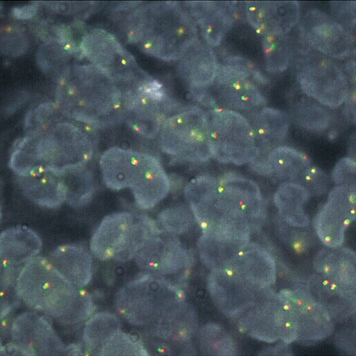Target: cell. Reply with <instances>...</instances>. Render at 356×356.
I'll return each mask as SVG.
<instances>
[{
    "mask_svg": "<svg viewBox=\"0 0 356 356\" xmlns=\"http://www.w3.org/2000/svg\"><path fill=\"white\" fill-rule=\"evenodd\" d=\"M200 350L210 355H234L236 347L231 336L215 323L207 324L199 333Z\"/></svg>",
    "mask_w": 356,
    "mask_h": 356,
    "instance_id": "obj_35",
    "label": "cell"
},
{
    "mask_svg": "<svg viewBox=\"0 0 356 356\" xmlns=\"http://www.w3.org/2000/svg\"><path fill=\"white\" fill-rule=\"evenodd\" d=\"M219 66L213 48L197 41L179 60L177 72L197 102L213 83Z\"/></svg>",
    "mask_w": 356,
    "mask_h": 356,
    "instance_id": "obj_22",
    "label": "cell"
},
{
    "mask_svg": "<svg viewBox=\"0 0 356 356\" xmlns=\"http://www.w3.org/2000/svg\"><path fill=\"white\" fill-rule=\"evenodd\" d=\"M135 259L140 270L161 277L181 275L191 264L189 252L182 243L172 234L162 232L153 237Z\"/></svg>",
    "mask_w": 356,
    "mask_h": 356,
    "instance_id": "obj_20",
    "label": "cell"
},
{
    "mask_svg": "<svg viewBox=\"0 0 356 356\" xmlns=\"http://www.w3.org/2000/svg\"><path fill=\"white\" fill-rule=\"evenodd\" d=\"M115 306L129 323L163 340L186 341L197 327V314L187 303L184 291L151 273L118 291Z\"/></svg>",
    "mask_w": 356,
    "mask_h": 356,
    "instance_id": "obj_3",
    "label": "cell"
},
{
    "mask_svg": "<svg viewBox=\"0 0 356 356\" xmlns=\"http://www.w3.org/2000/svg\"><path fill=\"white\" fill-rule=\"evenodd\" d=\"M355 162L350 158L339 161L332 172V177L337 186H355Z\"/></svg>",
    "mask_w": 356,
    "mask_h": 356,
    "instance_id": "obj_40",
    "label": "cell"
},
{
    "mask_svg": "<svg viewBox=\"0 0 356 356\" xmlns=\"http://www.w3.org/2000/svg\"><path fill=\"white\" fill-rule=\"evenodd\" d=\"M308 191L301 184L286 182L275 194V203L280 216L291 227H305L309 218L305 207L310 199Z\"/></svg>",
    "mask_w": 356,
    "mask_h": 356,
    "instance_id": "obj_32",
    "label": "cell"
},
{
    "mask_svg": "<svg viewBox=\"0 0 356 356\" xmlns=\"http://www.w3.org/2000/svg\"><path fill=\"white\" fill-rule=\"evenodd\" d=\"M296 121L309 130L323 131L330 124L327 112L315 104L302 103L296 108Z\"/></svg>",
    "mask_w": 356,
    "mask_h": 356,
    "instance_id": "obj_37",
    "label": "cell"
},
{
    "mask_svg": "<svg viewBox=\"0 0 356 356\" xmlns=\"http://www.w3.org/2000/svg\"><path fill=\"white\" fill-rule=\"evenodd\" d=\"M18 178L23 194L40 207L56 209L67 200L68 186L65 175L42 172Z\"/></svg>",
    "mask_w": 356,
    "mask_h": 356,
    "instance_id": "obj_27",
    "label": "cell"
},
{
    "mask_svg": "<svg viewBox=\"0 0 356 356\" xmlns=\"http://www.w3.org/2000/svg\"><path fill=\"white\" fill-rule=\"evenodd\" d=\"M83 354L82 347L76 344H72L66 348V355H81Z\"/></svg>",
    "mask_w": 356,
    "mask_h": 356,
    "instance_id": "obj_44",
    "label": "cell"
},
{
    "mask_svg": "<svg viewBox=\"0 0 356 356\" xmlns=\"http://www.w3.org/2000/svg\"><path fill=\"white\" fill-rule=\"evenodd\" d=\"M81 49L92 65L125 86L134 88L151 80L139 69L133 55L103 29H95L83 36Z\"/></svg>",
    "mask_w": 356,
    "mask_h": 356,
    "instance_id": "obj_13",
    "label": "cell"
},
{
    "mask_svg": "<svg viewBox=\"0 0 356 356\" xmlns=\"http://www.w3.org/2000/svg\"><path fill=\"white\" fill-rule=\"evenodd\" d=\"M292 41L286 35H264L262 40L266 70L271 73L285 71L292 57Z\"/></svg>",
    "mask_w": 356,
    "mask_h": 356,
    "instance_id": "obj_34",
    "label": "cell"
},
{
    "mask_svg": "<svg viewBox=\"0 0 356 356\" xmlns=\"http://www.w3.org/2000/svg\"><path fill=\"white\" fill-rule=\"evenodd\" d=\"M42 249L39 235L31 228L17 226L6 229L0 237L2 269L17 267L34 259Z\"/></svg>",
    "mask_w": 356,
    "mask_h": 356,
    "instance_id": "obj_26",
    "label": "cell"
},
{
    "mask_svg": "<svg viewBox=\"0 0 356 356\" xmlns=\"http://www.w3.org/2000/svg\"><path fill=\"white\" fill-rule=\"evenodd\" d=\"M159 223L167 233L180 234L190 228L192 216L185 207H170L160 214Z\"/></svg>",
    "mask_w": 356,
    "mask_h": 356,
    "instance_id": "obj_38",
    "label": "cell"
},
{
    "mask_svg": "<svg viewBox=\"0 0 356 356\" xmlns=\"http://www.w3.org/2000/svg\"><path fill=\"white\" fill-rule=\"evenodd\" d=\"M125 26L129 42L145 54L167 63L181 60L198 41L195 22L176 2L143 4L128 15Z\"/></svg>",
    "mask_w": 356,
    "mask_h": 356,
    "instance_id": "obj_6",
    "label": "cell"
},
{
    "mask_svg": "<svg viewBox=\"0 0 356 356\" xmlns=\"http://www.w3.org/2000/svg\"><path fill=\"white\" fill-rule=\"evenodd\" d=\"M250 122L259 152V158L269 154L282 143L289 129L288 115L284 111L273 108L261 109Z\"/></svg>",
    "mask_w": 356,
    "mask_h": 356,
    "instance_id": "obj_30",
    "label": "cell"
},
{
    "mask_svg": "<svg viewBox=\"0 0 356 356\" xmlns=\"http://www.w3.org/2000/svg\"><path fill=\"white\" fill-rule=\"evenodd\" d=\"M184 194L202 231L197 243L200 259L211 270L248 245L265 218L259 188L248 178L200 175L186 185Z\"/></svg>",
    "mask_w": 356,
    "mask_h": 356,
    "instance_id": "obj_1",
    "label": "cell"
},
{
    "mask_svg": "<svg viewBox=\"0 0 356 356\" xmlns=\"http://www.w3.org/2000/svg\"><path fill=\"white\" fill-rule=\"evenodd\" d=\"M245 313L240 320V326L250 337L270 343L279 340L287 344L298 341L293 319L276 296Z\"/></svg>",
    "mask_w": 356,
    "mask_h": 356,
    "instance_id": "obj_16",
    "label": "cell"
},
{
    "mask_svg": "<svg viewBox=\"0 0 356 356\" xmlns=\"http://www.w3.org/2000/svg\"><path fill=\"white\" fill-rule=\"evenodd\" d=\"M1 355H29V353L13 342L1 347Z\"/></svg>",
    "mask_w": 356,
    "mask_h": 356,
    "instance_id": "obj_43",
    "label": "cell"
},
{
    "mask_svg": "<svg viewBox=\"0 0 356 356\" xmlns=\"http://www.w3.org/2000/svg\"><path fill=\"white\" fill-rule=\"evenodd\" d=\"M276 262L263 247L250 243L220 268L211 270L207 287L225 316L241 315L264 301L276 282Z\"/></svg>",
    "mask_w": 356,
    "mask_h": 356,
    "instance_id": "obj_5",
    "label": "cell"
},
{
    "mask_svg": "<svg viewBox=\"0 0 356 356\" xmlns=\"http://www.w3.org/2000/svg\"><path fill=\"white\" fill-rule=\"evenodd\" d=\"M307 290L334 321L343 322L355 312L354 288L316 275L309 278Z\"/></svg>",
    "mask_w": 356,
    "mask_h": 356,
    "instance_id": "obj_24",
    "label": "cell"
},
{
    "mask_svg": "<svg viewBox=\"0 0 356 356\" xmlns=\"http://www.w3.org/2000/svg\"><path fill=\"white\" fill-rule=\"evenodd\" d=\"M309 165L310 161L303 153L288 146L277 147L264 159L250 164L252 170L259 174L273 175L289 182L299 179Z\"/></svg>",
    "mask_w": 356,
    "mask_h": 356,
    "instance_id": "obj_29",
    "label": "cell"
},
{
    "mask_svg": "<svg viewBox=\"0 0 356 356\" xmlns=\"http://www.w3.org/2000/svg\"><path fill=\"white\" fill-rule=\"evenodd\" d=\"M55 268L78 289L92 278V258L83 247L65 245L56 248L48 259Z\"/></svg>",
    "mask_w": 356,
    "mask_h": 356,
    "instance_id": "obj_28",
    "label": "cell"
},
{
    "mask_svg": "<svg viewBox=\"0 0 356 356\" xmlns=\"http://www.w3.org/2000/svg\"><path fill=\"white\" fill-rule=\"evenodd\" d=\"M299 179L312 196H322L328 191L330 181L325 172L316 166L309 165L300 175Z\"/></svg>",
    "mask_w": 356,
    "mask_h": 356,
    "instance_id": "obj_39",
    "label": "cell"
},
{
    "mask_svg": "<svg viewBox=\"0 0 356 356\" xmlns=\"http://www.w3.org/2000/svg\"><path fill=\"white\" fill-rule=\"evenodd\" d=\"M26 134L15 145L9 166L17 177L42 172L65 175L83 168L97 150L95 129L72 120L54 104L27 116Z\"/></svg>",
    "mask_w": 356,
    "mask_h": 356,
    "instance_id": "obj_2",
    "label": "cell"
},
{
    "mask_svg": "<svg viewBox=\"0 0 356 356\" xmlns=\"http://www.w3.org/2000/svg\"><path fill=\"white\" fill-rule=\"evenodd\" d=\"M13 342L29 355H63L66 346L43 316L33 312L19 315L11 328Z\"/></svg>",
    "mask_w": 356,
    "mask_h": 356,
    "instance_id": "obj_21",
    "label": "cell"
},
{
    "mask_svg": "<svg viewBox=\"0 0 356 356\" xmlns=\"http://www.w3.org/2000/svg\"><path fill=\"white\" fill-rule=\"evenodd\" d=\"M121 330L120 319L111 314L99 313L88 321L83 331V339L89 353L99 355L106 341Z\"/></svg>",
    "mask_w": 356,
    "mask_h": 356,
    "instance_id": "obj_33",
    "label": "cell"
},
{
    "mask_svg": "<svg viewBox=\"0 0 356 356\" xmlns=\"http://www.w3.org/2000/svg\"><path fill=\"white\" fill-rule=\"evenodd\" d=\"M15 289L17 298L28 307L65 325L83 321L95 310L90 294L78 289L48 259L42 257L24 265Z\"/></svg>",
    "mask_w": 356,
    "mask_h": 356,
    "instance_id": "obj_7",
    "label": "cell"
},
{
    "mask_svg": "<svg viewBox=\"0 0 356 356\" xmlns=\"http://www.w3.org/2000/svg\"><path fill=\"white\" fill-rule=\"evenodd\" d=\"M99 355H149V353L138 339L120 330L106 341Z\"/></svg>",
    "mask_w": 356,
    "mask_h": 356,
    "instance_id": "obj_36",
    "label": "cell"
},
{
    "mask_svg": "<svg viewBox=\"0 0 356 356\" xmlns=\"http://www.w3.org/2000/svg\"><path fill=\"white\" fill-rule=\"evenodd\" d=\"M248 22L259 34L286 35L300 21L298 2H248Z\"/></svg>",
    "mask_w": 356,
    "mask_h": 356,
    "instance_id": "obj_23",
    "label": "cell"
},
{
    "mask_svg": "<svg viewBox=\"0 0 356 356\" xmlns=\"http://www.w3.org/2000/svg\"><path fill=\"white\" fill-rule=\"evenodd\" d=\"M345 103V115L347 117L348 121L355 123V87L353 86L349 91Z\"/></svg>",
    "mask_w": 356,
    "mask_h": 356,
    "instance_id": "obj_42",
    "label": "cell"
},
{
    "mask_svg": "<svg viewBox=\"0 0 356 356\" xmlns=\"http://www.w3.org/2000/svg\"><path fill=\"white\" fill-rule=\"evenodd\" d=\"M162 231L152 218L128 212L106 217L93 234L90 249L99 259L127 261Z\"/></svg>",
    "mask_w": 356,
    "mask_h": 356,
    "instance_id": "obj_9",
    "label": "cell"
},
{
    "mask_svg": "<svg viewBox=\"0 0 356 356\" xmlns=\"http://www.w3.org/2000/svg\"><path fill=\"white\" fill-rule=\"evenodd\" d=\"M304 40L318 53L343 58L351 53L353 41L345 28L329 15L318 10L308 11L300 22Z\"/></svg>",
    "mask_w": 356,
    "mask_h": 356,
    "instance_id": "obj_19",
    "label": "cell"
},
{
    "mask_svg": "<svg viewBox=\"0 0 356 356\" xmlns=\"http://www.w3.org/2000/svg\"><path fill=\"white\" fill-rule=\"evenodd\" d=\"M355 252L346 248H325L314 257L317 275L355 289Z\"/></svg>",
    "mask_w": 356,
    "mask_h": 356,
    "instance_id": "obj_31",
    "label": "cell"
},
{
    "mask_svg": "<svg viewBox=\"0 0 356 356\" xmlns=\"http://www.w3.org/2000/svg\"><path fill=\"white\" fill-rule=\"evenodd\" d=\"M298 80L306 95L332 108L344 103L350 88L342 68L332 58L318 53L306 57Z\"/></svg>",
    "mask_w": 356,
    "mask_h": 356,
    "instance_id": "obj_14",
    "label": "cell"
},
{
    "mask_svg": "<svg viewBox=\"0 0 356 356\" xmlns=\"http://www.w3.org/2000/svg\"><path fill=\"white\" fill-rule=\"evenodd\" d=\"M355 186H337L314 219L320 241L329 248H341L345 234L355 220Z\"/></svg>",
    "mask_w": 356,
    "mask_h": 356,
    "instance_id": "obj_18",
    "label": "cell"
},
{
    "mask_svg": "<svg viewBox=\"0 0 356 356\" xmlns=\"http://www.w3.org/2000/svg\"><path fill=\"white\" fill-rule=\"evenodd\" d=\"M162 151L175 159L193 163L209 161L210 147L207 111L191 106L170 115L159 132Z\"/></svg>",
    "mask_w": 356,
    "mask_h": 356,
    "instance_id": "obj_10",
    "label": "cell"
},
{
    "mask_svg": "<svg viewBox=\"0 0 356 356\" xmlns=\"http://www.w3.org/2000/svg\"><path fill=\"white\" fill-rule=\"evenodd\" d=\"M254 76L244 65H220L213 83L197 102L211 109L239 113L263 106L266 99L252 79Z\"/></svg>",
    "mask_w": 356,
    "mask_h": 356,
    "instance_id": "obj_12",
    "label": "cell"
},
{
    "mask_svg": "<svg viewBox=\"0 0 356 356\" xmlns=\"http://www.w3.org/2000/svg\"><path fill=\"white\" fill-rule=\"evenodd\" d=\"M207 44L219 46L234 23V12L228 3L188 2L184 4Z\"/></svg>",
    "mask_w": 356,
    "mask_h": 356,
    "instance_id": "obj_25",
    "label": "cell"
},
{
    "mask_svg": "<svg viewBox=\"0 0 356 356\" xmlns=\"http://www.w3.org/2000/svg\"><path fill=\"white\" fill-rule=\"evenodd\" d=\"M211 156L220 163L243 165L259 156L254 131L239 112L225 109L207 111Z\"/></svg>",
    "mask_w": 356,
    "mask_h": 356,
    "instance_id": "obj_11",
    "label": "cell"
},
{
    "mask_svg": "<svg viewBox=\"0 0 356 356\" xmlns=\"http://www.w3.org/2000/svg\"><path fill=\"white\" fill-rule=\"evenodd\" d=\"M99 164L106 187L113 191L130 189L142 209H153L170 192L167 172L151 155L112 147L102 155Z\"/></svg>",
    "mask_w": 356,
    "mask_h": 356,
    "instance_id": "obj_8",
    "label": "cell"
},
{
    "mask_svg": "<svg viewBox=\"0 0 356 356\" xmlns=\"http://www.w3.org/2000/svg\"><path fill=\"white\" fill-rule=\"evenodd\" d=\"M133 90L92 64L74 65L58 79L56 105L74 121L110 127L125 120Z\"/></svg>",
    "mask_w": 356,
    "mask_h": 356,
    "instance_id": "obj_4",
    "label": "cell"
},
{
    "mask_svg": "<svg viewBox=\"0 0 356 356\" xmlns=\"http://www.w3.org/2000/svg\"><path fill=\"white\" fill-rule=\"evenodd\" d=\"M284 232V241L296 252L304 253L309 249L311 238L308 233L294 229H286Z\"/></svg>",
    "mask_w": 356,
    "mask_h": 356,
    "instance_id": "obj_41",
    "label": "cell"
},
{
    "mask_svg": "<svg viewBox=\"0 0 356 356\" xmlns=\"http://www.w3.org/2000/svg\"><path fill=\"white\" fill-rule=\"evenodd\" d=\"M276 298L294 321L298 341H320L333 334L334 321L308 290L284 289Z\"/></svg>",
    "mask_w": 356,
    "mask_h": 356,
    "instance_id": "obj_17",
    "label": "cell"
},
{
    "mask_svg": "<svg viewBox=\"0 0 356 356\" xmlns=\"http://www.w3.org/2000/svg\"><path fill=\"white\" fill-rule=\"evenodd\" d=\"M174 106L162 91L161 86L150 80L134 89L129 101L125 120L138 135L153 138L159 134Z\"/></svg>",
    "mask_w": 356,
    "mask_h": 356,
    "instance_id": "obj_15",
    "label": "cell"
}]
</instances>
